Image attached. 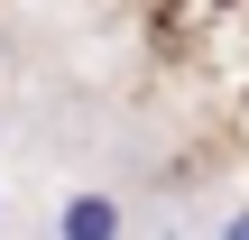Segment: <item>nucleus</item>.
<instances>
[{
	"label": "nucleus",
	"instance_id": "2",
	"mask_svg": "<svg viewBox=\"0 0 249 240\" xmlns=\"http://www.w3.org/2000/svg\"><path fill=\"white\" fill-rule=\"evenodd\" d=\"M213 240H249V203H240V213H222V222H213Z\"/></svg>",
	"mask_w": 249,
	"mask_h": 240
},
{
	"label": "nucleus",
	"instance_id": "1",
	"mask_svg": "<svg viewBox=\"0 0 249 240\" xmlns=\"http://www.w3.org/2000/svg\"><path fill=\"white\" fill-rule=\"evenodd\" d=\"M120 231H129V213H120V194H102V185H83V194L55 203V240H120Z\"/></svg>",
	"mask_w": 249,
	"mask_h": 240
}]
</instances>
